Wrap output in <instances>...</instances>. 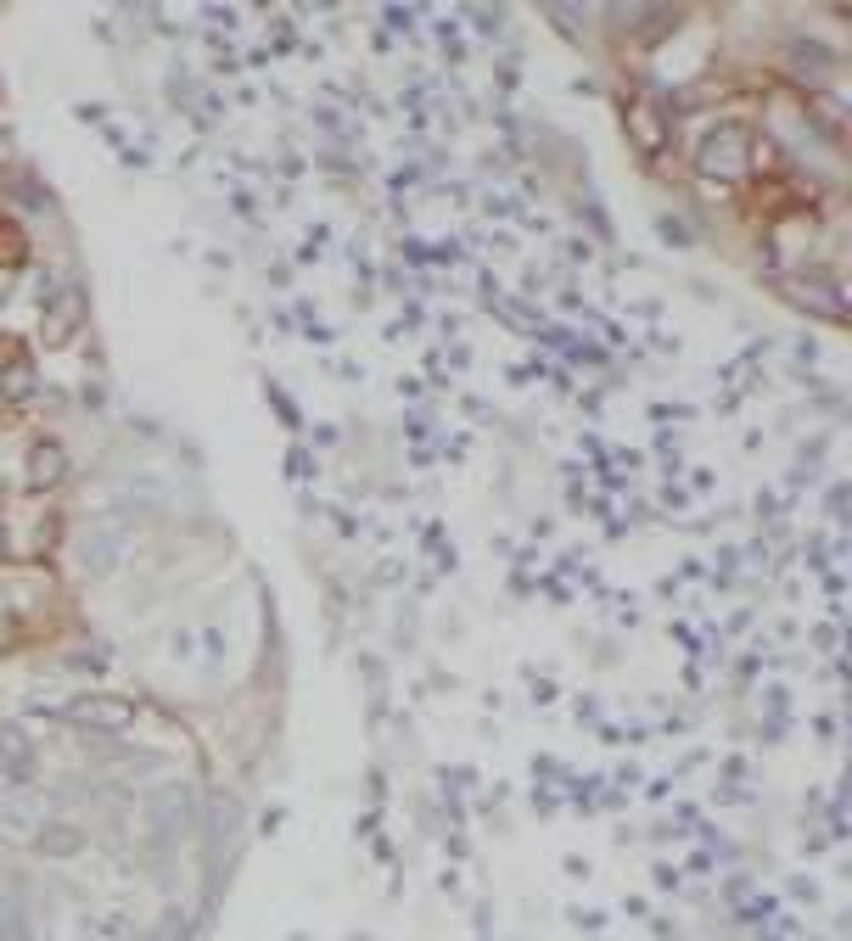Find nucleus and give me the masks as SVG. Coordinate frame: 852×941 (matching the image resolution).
Returning a JSON list of instances; mask_svg holds the SVG:
<instances>
[{"label":"nucleus","instance_id":"obj_4","mask_svg":"<svg viewBox=\"0 0 852 941\" xmlns=\"http://www.w3.org/2000/svg\"><path fill=\"white\" fill-rule=\"evenodd\" d=\"M63 471H68L63 449H56V444H34V466H29V482H34V488L56 482V477H63Z\"/></svg>","mask_w":852,"mask_h":941},{"label":"nucleus","instance_id":"obj_2","mask_svg":"<svg viewBox=\"0 0 852 941\" xmlns=\"http://www.w3.org/2000/svg\"><path fill=\"white\" fill-rule=\"evenodd\" d=\"M79 314H85V297L68 286L63 297L51 303V326H45V342H68L74 331H79Z\"/></svg>","mask_w":852,"mask_h":941},{"label":"nucleus","instance_id":"obj_5","mask_svg":"<svg viewBox=\"0 0 852 941\" xmlns=\"http://www.w3.org/2000/svg\"><path fill=\"white\" fill-rule=\"evenodd\" d=\"M112 555H118V533H96V538L85 544V567H90V572H107Z\"/></svg>","mask_w":852,"mask_h":941},{"label":"nucleus","instance_id":"obj_3","mask_svg":"<svg viewBox=\"0 0 852 941\" xmlns=\"http://www.w3.org/2000/svg\"><path fill=\"white\" fill-rule=\"evenodd\" d=\"M0 757H7V768L23 779V774L34 768V745H29V734L12 729V723H0Z\"/></svg>","mask_w":852,"mask_h":941},{"label":"nucleus","instance_id":"obj_6","mask_svg":"<svg viewBox=\"0 0 852 941\" xmlns=\"http://www.w3.org/2000/svg\"><path fill=\"white\" fill-rule=\"evenodd\" d=\"M40 846H51V852H74V846H79V835H68V830H51V835H40Z\"/></svg>","mask_w":852,"mask_h":941},{"label":"nucleus","instance_id":"obj_1","mask_svg":"<svg viewBox=\"0 0 852 941\" xmlns=\"http://www.w3.org/2000/svg\"><path fill=\"white\" fill-rule=\"evenodd\" d=\"M68 718L74 723H96V729H124V723H135V707L130 701H112V696H85V701H74L68 707Z\"/></svg>","mask_w":852,"mask_h":941}]
</instances>
